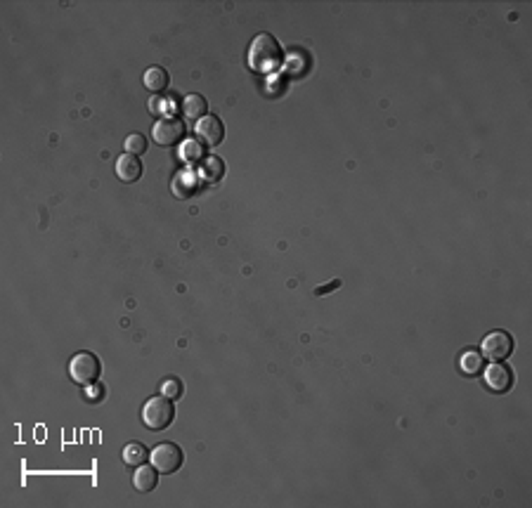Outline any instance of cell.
I'll return each instance as SVG.
<instances>
[{"label": "cell", "instance_id": "cell-1", "mask_svg": "<svg viewBox=\"0 0 532 508\" xmlns=\"http://www.w3.org/2000/svg\"><path fill=\"white\" fill-rule=\"evenodd\" d=\"M284 52L272 33H258L249 45V66L256 73H274L282 66Z\"/></svg>", "mask_w": 532, "mask_h": 508}, {"label": "cell", "instance_id": "cell-2", "mask_svg": "<svg viewBox=\"0 0 532 508\" xmlns=\"http://www.w3.org/2000/svg\"><path fill=\"white\" fill-rule=\"evenodd\" d=\"M173 419H175V407H173V400H168V397H152L142 407V421L149 431H163V428L173 424Z\"/></svg>", "mask_w": 532, "mask_h": 508}, {"label": "cell", "instance_id": "cell-3", "mask_svg": "<svg viewBox=\"0 0 532 508\" xmlns=\"http://www.w3.org/2000/svg\"><path fill=\"white\" fill-rule=\"evenodd\" d=\"M69 373H71L73 381L81 383V385L95 383L97 378H100V373H102V362H100V357L93 354V352H78V354H73L71 357Z\"/></svg>", "mask_w": 532, "mask_h": 508}, {"label": "cell", "instance_id": "cell-4", "mask_svg": "<svg viewBox=\"0 0 532 508\" xmlns=\"http://www.w3.org/2000/svg\"><path fill=\"white\" fill-rule=\"evenodd\" d=\"M511 352H513V336L509 331H504V329H494V331L487 334L480 343V354L492 359V362H501V359H506Z\"/></svg>", "mask_w": 532, "mask_h": 508}, {"label": "cell", "instance_id": "cell-5", "mask_svg": "<svg viewBox=\"0 0 532 508\" xmlns=\"http://www.w3.org/2000/svg\"><path fill=\"white\" fill-rule=\"evenodd\" d=\"M149 456H152V463H154V468L158 470V473H163V475L175 473V470L182 466V458H185L182 449L177 444H173V442L156 444L154 449H152Z\"/></svg>", "mask_w": 532, "mask_h": 508}, {"label": "cell", "instance_id": "cell-6", "mask_svg": "<svg viewBox=\"0 0 532 508\" xmlns=\"http://www.w3.org/2000/svg\"><path fill=\"white\" fill-rule=\"evenodd\" d=\"M152 135H154V142L161 144V147H170V144H177L182 137H185V124H182L180 119H161L154 124V130H152Z\"/></svg>", "mask_w": 532, "mask_h": 508}, {"label": "cell", "instance_id": "cell-7", "mask_svg": "<svg viewBox=\"0 0 532 508\" xmlns=\"http://www.w3.org/2000/svg\"><path fill=\"white\" fill-rule=\"evenodd\" d=\"M197 137L204 144L218 147L220 142H223V137H225L223 121H220L216 114H206L204 119H199V124H197Z\"/></svg>", "mask_w": 532, "mask_h": 508}, {"label": "cell", "instance_id": "cell-8", "mask_svg": "<svg viewBox=\"0 0 532 508\" xmlns=\"http://www.w3.org/2000/svg\"><path fill=\"white\" fill-rule=\"evenodd\" d=\"M485 383L490 385L494 393H506L513 385V369L509 364L492 362L485 369Z\"/></svg>", "mask_w": 532, "mask_h": 508}, {"label": "cell", "instance_id": "cell-9", "mask_svg": "<svg viewBox=\"0 0 532 508\" xmlns=\"http://www.w3.org/2000/svg\"><path fill=\"white\" fill-rule=\"evenodd\" d=\"M142 175V161L135 154H121L116 158V177L121 182H135Z\"/></svg>", "mask_w": 532, "mask_h": 508}, {"label": "cell", "instance_id": "cell-10", "mask_svg": "<svg viewBox=\"0 0 532 508\" xmlns=\"http://www.w3.org/2000/svg\"><path fill=\"white\" fill-rule=\"evenodd\" d=\"M170 187H173V194L177 199H189L199 189V180L197 175H194V170L185 168L173 177V185Z\"/></svg>", "mask_w": 532, "mask_h": 508}, {"label": "cell", "instance_id": "cell-11", "mask_svg": "<svg viewBox=\"0 0 532 508\" xmlns=\"http://www.w3.org/2000/svg\"><path fill=\"white\" fill-rule=\"evenodd\" d=\"M133 485H135L138 492H154L156 485H158V470L154 466H147V463H142V466L135 468V475H133Z\"/></svg>", "mask_w": 532, "mask_h": 508}, {"label": "cell", "instance_id": "cell-12", "mask_svg": "<svg viewBox=\"0 0 532 508\" xmlns=\"http://www.w3.org/2000/svg\"><path fill=\"white\" fill-rule=\"evenodd\" d=\"M182 112H185L187 119L199 121V119H204L206 112H209V102H206L204 95L192 93V95H187L185 100H182Z\"/></svg>", "mask_w": 532, "mask_h": 508}, {"label": "cell", "instance_id": "cell-13", "mask_svg": "<svg viewBox=\"0 0 532 508\" xmlns=\"http://www.w3.org/2000/svg\"><path fill=\"white\" fill-rule=\"evenodd\" d=\"M201 175L206 182H220L225 175V161L216 154L201 158Z\"/></svg>", "mask_w": 532, "mask_h": 508}, {"label": "cell", "instance_id": "cell-14", "mask_svg": "<svg viewBox=\"0 0 532 508\" xmlns=\"http://www.w3.org/2000/svg\"><path fill=\"white\" fill-rule=\"evenodd\" d=\"M145 88H149L152 93H163L168 88V71L163 66H149L145 71Z\"/></svg>", "mask_w": 532, "mask_h": 508}, {"label": "cell", "instance_id": "cell-15", "mask_svg": "<svg viewBox=\"0 0 532 508\" xmlns=\"http://www.w3.org/2000/svg\"><path fill=\"white\" fill-rule=\"evenodd\" d=\"M147 456H149V451H147V447L142 442H131L124 447V461L133 468L142 466L147 461Z\"/></svg>", "mask_w": 532, "mask_h": 508}, {"label": "cell", "instance_id": "cell-16", "mask_svg": "<svg viewBox=\"0 0 532 508\" xmlns=\"http://www.w3.org/2000/svg\"><path fill=\"white\" fill-rule=\"evenodd\" d=\"M459 366H461L464 373H468V376H475V373H480V369H482V354L475 352V350H466V352L461 354Z\"/></svg>", "mask_w": 532, "mask_h": 508}, {"label": "cell", "instance_id": "cell-17", "mask_svg": "<svg viewBox=\"0 0 532 508\" xmlns=\"http://www.w3.org/2000/svg\"><path fill=\"white\" fill-rule=\"evenodd\" d=\"M147 147H149V142H147V137L142 135V133H133V135L126 137V151L128 154L140 156V154H145L147 151Z\"/></svg>", "mask_w": 532, "mask_h": 508}, {"label": "cell", "instance_id": "cell-18", "mask_svg": "<svg viewBox=\"0 0 532 508\" xmlns=\"http://www.w3.org/2000/svg\"><path fill=\"white\" fill-rule=\"evenodd\" d=\"M161 393L163 397H168V400H177V397L185 393V388H182L180 378H166V381L161 383Z\"/></svg>", "mask_w": 532, "mask_h": 508}, {"label": "cell", "instance_id": "cell-19", "mask_svg": "<svg viewBox=\"0 0 532 508\" xmlns=\"http://www.w3.org/2000/svg\"><path fill=\"white\" fill-rule=\"evenodd\" d=\"M182 156H185L187 161H197V158H201V147L199 144H187L185 151H182Z\"/></svg>", "mask_w": 532, "mask_h": 508}, {"label": "cell", "instance_id": "cell-20", "mask_svg": "<svg viewBox=\"0 0 532 508\" xmlns=\"http://www.w3.org/2000/svg\"><path fill=\"white\" fill-rule=\"evenodd\" d=\"M339 286H341V281H332V284H329V286H320V289H317L315 293H317V296H324V293H327V291L339 289Z\"/></svg>", "mask_w": 532, "mask_h": 508}]
</instances>
